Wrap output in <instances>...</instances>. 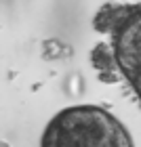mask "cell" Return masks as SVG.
Returning <instances> with one entry per match:
<instances>
[{
	"instance_id": "cell-1",
	"label": "cell",
	"mask_w": 141,
	"mask_h": 147,
	"mask_svg": "<svg viewBox=\"0 0 141 147\" xmlns=\"http://www.w3.org/2000/svg\"><path fill=\"white\" fill-rule=\"evenodd\" d=\"M40 147H135L124 124L97 105H72L49 122Z\"/></svg>"
},
{
	"instance_id": "cell-2",
	"label": "cell",
	"mask_w": 141,
	"mask_h": 147,
	"mask_svg": "<svg viewBox=\"0 0 141 147\" xmlns=\"http://www.w3.org/2000/svg\"><path fill=\"white\" fill-rule=\"evenodd\" d=\"M93 25L97 32L110 34L114 65L141 103V2L105 4Z\"/></svg>"
},
{
	"instance_id": "cell-3",
	"label": "cell",
	"mask_w": 141,
	"mask_h": 147,
	"mask_svg": "<svg viewBox=\"0 0 141 147\" xmlns=\"http://www.w3.org/2000/svg\"><path fill=\"white\" fill-rule=\"evenodd\" d=\"M91 59H93V65L97 67L99 76H101V80H105V82H118V69L116 65H114V59H112V51H110V44L107 42H99L95 46V51L91 53Z\"/></svg>"
},
{
	"instance_id": "cell-4",
	"label": "cell",
	"mask_w": 141,
	"mask_h": 147,
	"mask_svg": "<svg viewBox=\"0 0 141 147\" xmlns=\"http://www.w3.org/2000/svg\"><path fill=\"white\" fill-rule=\"evenodd\" d=\"M0 147H9V143H4V141H0Z\"/></svg>"
}]
</instances>
